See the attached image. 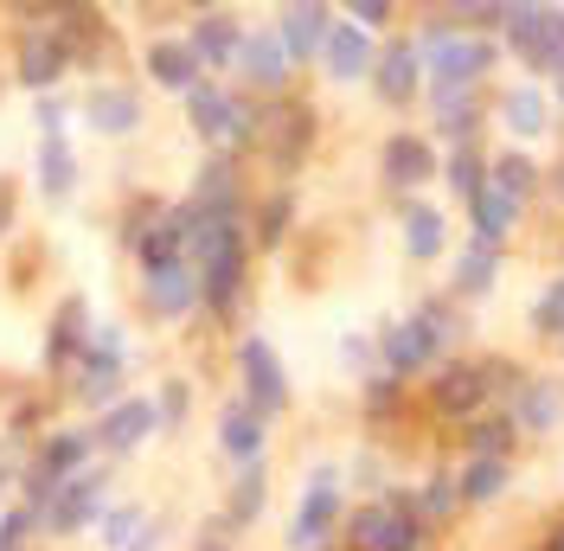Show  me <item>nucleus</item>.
I'll return each mask as SVG.
<instances>
[{"instance_id": "obj_1", "label": "nucleus", "mask_w": 564, "mask_h": 551, "mask_svg": "<svg viewBox=\"0 0 564 551\" xmlns=\"http://www.w3.org/2000/svg\"><path fill=\"white\" fill-rule=\"evenodd\" d=\"M250 218H199L193 212V244L186 263L199 276V314H212L218 327H231L250 302Z\"/></svg>"}, {"instance_id": "obj_18", "label": "nucleus", "mask_w": 564, "mask_h": 551, "mask_svg": "<svg viewBox=\"0 0 564 551\" xmlns=\"http://www.w3.org/2000/svg\"><path fill=\"white\" fill-rule=\"evenodd\" d=\"M379 180H386V193H398V199H417L430 180H443L436 141L423 136V129H391L386 148H379Z\"/></svg>"}, {"instance_id": "obj_30", "label": "nucleus", "mask_w": 564, "mask_h": 551, "mask_svg": "<svg viewBox=\"0 0 564 551\" xmlns=\"http://www.w3.org/2000/svg\"><path fill=\"white\" fill-rule=\"evenodd\" d=\"M289 231H295V186L250 193V250H282Z\"/></svg>"}, {"instance_id": "obj_50", "label": "nucleus", "mask_w": 564, "mask_h": 551, "mask_svg": "<svg viewBox=\"0 0 564 551\" xmlns=\"http://www.w3.org/2000/svg\"><path fill=\"white\" fill-rule=\"evenodd\" d=\"M20 206H26V193H20V180L13 173H0V244L20 231Z\"/></svg>"}, {"instance_id": "obj_46", "label": "nucleus", "mask_w": 564, "mask_h": 551, "mask_svg": "<svg viewBox=\"0 0 564 551\" xmlns=\"http://www.w3.org/2000/svg\"><path fill=\"white\" fill-rule=\"evenodd\" d=\"M359 404H366V423H386V417H398V404H404V385L391 379V372H372V379L359 385Z\"/></svg>"}, {"instance_id": "obj_16", "label": "nucleus", "mask_w": 564, "mask_h": 551, "mask_svg": "<svg viewBox=\"0 0 564 551\" xmlns=\"http://www.w3.org/2000/svg\"><path fill=\"white\" fill-rule=\"evenodd\" d=\"M231 90L250 97V104H276L295 90V65H289V52L276 45L270 26H250L245 45H238V65H231Z\"/></svg>"}, {"instance_id": "obj_9", "label": "nucleus", "mask_w": 564, "mask_h": 551, "mask_svg": "<svg viewBox=\"0 0 564 551\" xmlns=\"http://www.w3.org/2000/svg\"><path fill=\"white\" fill-rule=\"evenodd\" d=\"M180 109H186V129L206 141V154H238V161H250L257 104H250V97H238L225 77H206L193 97H180Z\"/></svg>"}, {"instance_id": "obj_57", "label": "nucleus", "mask_w": 564, "mask_h": 551, "mask_svg": "<svg viewBox=\"0 0 564 551\" xmlns=\"http://www.w3.org/2000/svg\"><path fill=\"white\" fill-rule=\"evenodd\" d=\"M558 104H564V77H558Z\"/></svg>"}, {"instance_id": "obj_28", "label": "nucleus", "mask_w": 564, "mask_h": 551, "mask_svg": "<svg viewBox=\"0 0 564 551\" xmlns=\"http://www.w3.org/2000/svg\"><path fill=\"white\" fill-rule=\"evenodd\" d=\"M263 449H270V423L250 411L245 398H231V404L218 411V455H225L231 468H250V462H263Z\"/></svg>"}, {"instance_id": "obj_10", "label": "nucleus", "mask_w": 564, "mask_h": 551, "mask_svg": "<svg viewBox=\"0 0 564 551\" xmlns=\"http://www.w3.org/2000/svg\"><path fill=\"white\" fill-rule=\"evenodd\" d=\"M340 526H347V468L321 462L289 514V551H334Z\"/></svg>"}, {"instance_id": "obj_39", "label": "nucleus", "mask_w": 564, "mask_h": 551, "mask_svg": "<svg viewBox=\"0 0 564 551\" xmlns=\"http://www.w3.org/2000/svg\"><path fill=\"white\" fill-rule=\"evenodd\" d=\"M494 276H500V250H488V244H462V257H456V302H475V295H488L494 289Z\"/></svg>"}, {"instance_id": "obj_44", "label": "nucleus", "mask_w": 564, "mask_h": 551, "mask_svg": "<svg viewBox=\"0 0 564 551\" xmlns=\"http://www.w3.org/2000/svg\"><path fill=\"white\" fill-rule=\"evenodd\" d=\"M148 398H154V417H161V436L186 430V417H193V379H180V372H174V379L154 385Z\"/></svg>"}, {"instance_id": "obj_27", "label": "nucleus", "mask_w": 564, "mask_h": 551, "mask_svg": "<svg viewBox=\"0 0 564 551\" xmlns=\"http://www.w3.org/2000/svg\"><path fill=\"white\" fill-rule=\"evenodd\" d=\"M379 65V45L372 33H359L352 20H334V33H327V52H321V77L327 84H366Z\"/></svg>"}, {"instance_id": "obj_34", "label": "nucleus", "mask_w": 564, "mask_h": 551, "mask_svg": "<svg viewBox=\"0 0 564 551\" xmlns=\"http://www.w3.org/2000/svg\"><path fill=\"white\" fill-rule=\"evenodd\" d=\"M494 109H500V122L520 141H539L552 129V104H545V90H532V84H507V90L494 97Z\"/></svg>"}, {"instance_id": "obj_38", "label": "nucleus", "mask_w": 564, "mask_h": 551, "mask_svg": "<svg viewBox=\"0 0 564 551\" xmlns=\"http://www.w3.org/2000/svg\"><path fill=\"white\" fill-rule=\"evenodd\" d=\"M161 212H167V199H161V193H129V199H122V218H116V244H122V257H135L141 244L154 238Z\"/></svg>"}, {"instance_id": "obj_48", "label": "nucleus", "mask_w": 564, "mask_h": 551, "mask_svg": "<svg viewBox=\"0 0 564 551\" xmlns=\"http://www.w3.org/2000/svg\"><path fill=\"white\" fill-rule=\"evenodd\" d=\"M532 327H539L545 341L564 346V276L558 282H545V295H539V309H532Z\"/></svg>"}, {"instance_id": "obj_6", "label": "nucleus", "mask_w": 564, "mask_h": 551, "mask_svg": "<svg viewBox=\"0 0 564 551\" xmlns=\"http://www.w3.org/2000/svg\"><path fill=\"white\" fill-rule=\"evenodd\" d=\"M122 398H129V327H122V321H97L84 359L70 366V379H65V404L97 423V417H104L109 404H122Z\"/></svg>"}, {"instance_id": "obj_42", "label": "nucleus", "mask_w": 564, "mask_h": 551, "mask_svg": "<svg viewBox=\"0 0 564 551\" xmlns=\"http://www.w3.org/2000/svg\"><path fill=\"white\" fill-rule=\"evenodd\" d=\"M148 507H141V500H116V507H109L104 514V526H97V545L104 551H129L141 539V526H148Z\"/></svg>"}, {"instance_id": "obj_37", "label": "nucleus", "mask_w": 564, "mask_h": 551, "mask_svg": "<svg viewBox=\"0 0 564 551\" xmlns=\"http://www.w3.org/2000/svg\"><path fill=\"white\" fill-rule=\"evenodd\" d=\"M513 443H520V430H513L507 411H481L475 423H462V455H500V462H513Z\"/></svg>"}, {"instance_id": "obj_55", "label": "nucleus", "mask_w": 564, "mask_h": 551, "mask_svg": "<svg viewBox=\"0 0 564 551\" xmlns=\"http://www.w3.org/2000/svg\"><path fill=\"white\" fill-rule=\"evenodd\" d=\"M545 551H564V519H552V532H545Z\"/></svg>"}, {"instance_id": "obj_40", "label": "nucleus", "mask_w": 564, "mask_h": 551, "mask_svg": "<svg viewBox=\"0 0 564 551\" xmlns=\"http://www.w3.org/2000/svg\"><path fill=\"white\" fill-rule=\"evenodd\" d=\"M443 180H449V193H456L462 206H475L481 193H488V154L468 141V148H449V161H443Z\"/></svg>"}, {"instance_id": "obj_20", "label": "nucleus", "mask_w": 564, "mask_h": 551, "mask_svg": "<svg viewBox=\"0 0 564 551\" xmlns=\"http://www.w3.org/2000/svg\"><path fill=\"white\" fill-rule=\"evenodd\" d=\"M90 430H97V455L116 468V462L141 455V449L161 436V417H154V398H148V391H129V398H122V404H109Z\"/></svg>"}, {"instance_id": "obj_26", "label": "nucleus", "mask_w": 564, "mask_h": 551, "mask_svg": "<svg viewBox=\"0 0 564 551\" xmlns=\"http://www.w3.org/2000/svg\"><path fill=\"white\" fill-rule=\"evenodd\" d=\"M334 7H321V0H295V7H282L276 13V45L289 52V65L302 71V65H321V52H327V33H334Z\"/></svg>"}, {"instance_id": "obj_17", "label": "nucleus", "mask_w": 564, "mask_h": 551, "mask_svg": "<svg viewBox=\"0 0 564 551\" xmlns=\"http://www.w3.org/2000/svg\"><path fill=\"white\" fill-rule=\"evenodd\" d=\"M507 45H513V58L539 77H564V7H513V20H507Z\"/></svg>"}, {"instance_id": "obj_35", "label": "nucleus", "mask_w": 564, "mask_h": 551, "mask_svg": "<svg viewBox=\"0 0 564 551\" xmlns=\"http://www.w3.org/2000/svg\"><path fill=\"white\" fill-rule=\"evenodd\" d=\"M507 482H513V462H500V455H462V468H456L462 507H488V500H500Z\"/></svg>"}, {"instance_id": "obj_51", "label": "nucleus", "mask_w": 564, "mask_h": 551, "mask_svg": "<svg viewBox=\"0 0 564 551\" xmlns=\"http://www.w3.org/2000/svg\"><path fill=\"white\" fill-rule=\"evenodd\" d=\"M20 462H26V449L0 443V514H7V507H13V494H20Z\"/></svg>"}, {"instance_id": "obj_41", "label": "nucleus", "mask_w": 564, "mask_h": 551, "mask_svg": "<svg viewBox=\"0 0 564 551\" xmlns=\"http://www.w3.org/2000/svg\"><path fill=\"white\" fill-rule=\"evenodd\" d=\"M513 218H520V212L507 206L500 193H481V199L468 206V238L488 244V250H500V244H507V231H513Z\"/></svg>"}, {"instance_id": "obj_36", "label": "nucleus", "mask_w": 564, "mask_h": 551, "mask_svg": "<svg viewBox=\"0 0 564 551\" xmlns=\"http://www.w3.org/2000/svg\"><path fill=\"white\" fill-rule=\"evenodd\" d=\"M539 180H545V173L532 168L520 148H507V154H494V161H488V193H500L513 212H520L532 193H539Z\"/></svg>"}, {"instance_id": "obj_23", "label": "nucleus", "mask_w": 564, "mask_h": 551, "mask_svg": "<svg viewBox=\"0 0 564 551\" xmlns=\"http://www.w3.org/2000/svg\"><path fill=\"white\" fill-rule=\"evenodd\" d=\"M33 186L45 212H65L84 186V161H77V141L70 136H33Z\"/></svg>"}, {"instance_id": "obj_25", "label": "nucleus", "mask_w": 564, "mask_h": 551, "mask_svg": "<svg viewBox=\"0 0 564 551\" xmlns=\"http://www.w3.org/2000/svg\"><path fill=\"white\" fill-rule=\"evenodd\" d=\"M366 84H372V97L386 109H411L423 97V45L411 33L386 39V45H379V65H372Z\"/></svg>"}, {"instance_id": "obj_3", "label": "nucleus", "mask_w": 564, "mask_h": 551, "mask_svg": "<svg viewBox=\"0 0 564 551\" xmlns=\"http://www.w3.org/2000/svg\"><path fill=\"white\" fill-rule=\"evenodd\" d=\"M104 455H97V430L90 423H52L45 436L26 443V462H20V507H33L45 514L52 507V494L70 482V475H84V468H97Z\"/></svg>"}, {"instance_id": "obj_14", "label": "nucleus", "mask_w": 564, "mask_h": 551, "mask_svg": "<svg viewBox=\"0 0 564 551\" xmlns=\"http://www.w3.org/2000/svg\"><path fill=\"white\" fill-rule=\"evenodd\" d=\"M77 122L97 141H129L148 129V97H141V84H129V77H97V84L77 90Z\"/></svg>"}, {"instance_id": "obj_7", "label": "nucleus", "mask_w": 564, "mask_h": 551, "mask_svg": "<svg viewBox=\"0 0 564 551\" xmlns=\"http://www.w3.org/2000/svg\"><path fill=\"white\" fill-rule=\"evenodd\" d=\"M315 141H321V109L308 104L302 90H289V97H276V104H257V136H250V154L276 173V186H289V173L308 168Z\"/></svg>"}, {"instance_id": "obj_56", "label": "nucleus", "mask_w": 564, "mask_h": 551, "mask_svg": "<svg viewBox=\"0 0 564 551\" xmlns=\"http://www.w3.org/2000/svg\"><path fill=\"white\" fill-rule=\"evenodd\" d=\"M545 186H552V193H558V199H564V161H558V168H552V173H545Z\"/></svg>"}, {"instance_id": "obj_19", "label": "nucleus", "mask_w": 564, "mask_h": 551, "mask_svg": "<svg viewBox=\"0 0 564 551\" xmlns=\"http://www.w3.org/2000/svg\"><path fill=\"white\" fill-rule=\"evenodd\" d=\"M135 302L148 321L180 327L199 314V276H193V263H148V270H135Z\"/></svg>"}, {"instance_id": "obj_21", "label": "nucleus", "mask_w": 564, "mask_h": 551, "mask_svg": "<svg viewBox=\"0 0 564 551\" xmlns=\"http://www.w3.org/2000/svg\"><path fill=\"white\" fill-rule=\"evenodd\" d=\"M186 206L199 218H250V186H245V161L238 154H206L193 173Z\"/></svg>"}, {"instance_id": "obj_53", "label": "nucleus", "mask_w": 564, "mask_h": 551, "mask_svg": "<svg viewBox=\"0 0 564 551\" xmlns=\"http://www.w3.org/2000/svg\"><path fill=\"white\" fill-rule=\"evenodd\" d=\"M340 20H352L359 33H379V26L391 20V0H352V7L340 13Z\"/></svg>"}, {"instance_id": "obj_47", "label": "nucleus", "mask_w": 564, "mask_h": 551, "mask_svg": "<svg viewBox=\"0 0 564 551\" xmlns=\"http://www.w3.org/2000/svg\"><path fill=\"white\" fill-rule=\"evenodd\" d=\"M70 116H77V97H70V90L33 97V129L39 136H70Z\"/></svg>"}, {"instance_id": "obj_8", "label": "nucleus", "mask_w": 564, "mask_h": 551, "mask_svg": "<svg viewBox=\"0 0 564 551\" xmlns=\"http://www.w3.org/2000/svg\"><path fill=\"white\" fill-rule=\"evenodd\" d=\"M430 526L417 514L411 487H386L379 500H359L340 526V551H423Z\"/></svg>"}, {"instance_id": "obj_15", "label": "nucleus", "mask_w": 564, "mask_h": 551, "mask_svg": "<svg viewBox=\"0 0 564 551\" xmlns=\"http://www.w3.org/2000/svg\"><path fill=\"white\" fill-rule=\"evenodd\" d=\"M90 327H97V309H90V295L84 289H65L52 314H45V341H39V372L52 385L70 379V366L84 359V346H90Z\"/></svg>"}, {"instance_id": "obj_33", "label": "nucleus", "mask_w": 564, "mask_h": 551, "mask_svg": "<svg viewBox=\"0 0 564 551\" xmlns=\"http://www.w3.org/2000/svg\"><path fill=\"white\" fill-rule=\"evenodd\" d=\"M430 109H436V136L449 141V148H468V141L481 136L488 97L481 90H449V97H430Z\"/></svg>"}, {"instance_id": "obj_2", "label": "nucleus", "mask_w": 564, "mask_h": 551, "mask_svg": "<svg viewBox=\"0 0 564 551\" xmlns=\"http://www.w3.org/2000/svg\"><path fill=\"white\" fill-rule=\"evenodd\" d=\"M70 77H77V52L58 26V0H20L7 33V84H20L26 97H52Z\"/></svg>"}, {"instance_id": "obj_29", "label": "nucleus", "mask_w": 564, "mask_h": 551, "mask_svg": "<svg viewBox=\"0 0 564 551\" xmlns=\"http://www.w3.org/2000/svg\"><path fill=\"white\" fill-rule=\"evenodd\" d=\"M500 411L513 417V430H520V436H545V430H558L564 398H558V385H552V379H520V385H513V398H507Z\"/></svg>"}, {"instance_id": "obj_32", "label": "nucleus", "mask_w": 564, "mask_h": 551, "mask_svg": "<svg viewBox=\"0 0 564 551\" xmlns=\"http://www.w3.org/2000/svg\"><path fill=\"white\" fill-rule=\"evenodd\" d=\"M398 231H404V257L411 263H436L443 244H449V225H443V212L430 206V199H404L398 206Z\"/></svg>"}, {"instance_id": "obj_22", "label": "nucleus", "mask_w": 564, "mask_h": 551, "mask_svg": "<svg viewBox=\"0 0 564 551\" xmlns=\"http://www.w3.org/2000/svg\"><path fill=\"white\" fill-rule=\"evenodd\" d=\"M141 77H148L161 97H193V90L206 84V65H199V52L186 45V33H154L141 45Z\"/></svg>"}, {"instance_id": "obj_31", "label": "nucleus", "mask_w": 564, "mask_h": 551, "mask_svg": "<svg viewBox=\"0 0 564 551\" xmlns=\"http://www.w3.org/2000/svg\"><path fill=\"white\" fill-rule=\"evenodd\" d=\"M263 507H270V462H250V468L231 475L225 500H218V519H225L231 532H250V526L263 519Z\"/></svg>"}, {"instance_id": "obj_4", "label": "nucleus", "mask_w": 564, "mask_h": 551, "mask_svg": "<svg viewBox=\"0 0 564 551\" xmlns=\"http://www.w3.org/2000/svg\"><path fill=\"white\" fill-rule=\"evenodd\" d=\"M513 385H520V372L507 359H443L423 385V404H430V417L462 430L481 411H494V398H513Z\"/></svg>"}, {"instance_id": "obj_12", "label": "nucleus", "mask_w": 564, "mask_h": 551, "mask_svg": "<svg viewBox=\"0 0 564 551\" xmlns=\"http://www.w3.org/2000/svg\"><path fill=\"white\" fill-rule=\"evenodd\" d=\"M372 346H379V372H391L398 385H411V379H430L443 359H449V346H443V334L423 321L417 309L411 314H398V321H386L379 334H372Z\"/></svg>"}, {"instance_id": "obj_24", "label": "nucleus", "mask_w": 564, "mask_h": 551, "mask_svg": "<svg viewBox=\"0 0 564 551\" xmlns=\"http://www.w3.org/2000/svg\"><path fill=\"white\" fill-rule=\"evenodd\" d=\"M245 33H250V26L238 20V13H231V7H193V20H186V45L199 52L206 77H231Z\"/></svg>"}, {"instance_id": "obj_11", "label": "nucleus", "mask_w": 564, "mask_h": 551, "mask_svg": "<svg viewBox=\"0 0 564 551\" xmlns=\"http://www.w3.org/2000/svg\"><path fill=\"white\" fill-rule=\"evenodd\" d=\"M116 507V468L97 462V468H84V475H70L58 494H52V507H45V539H84V532H97L104 514Z\"/></svg>"}, {"instance_id": "obj_43", "label": "nucleus", "mask_w": 564, "mask_h": 551, "mask_svg": "<svg viewBox=\"0 0 564 551\" xmlns=\"http://www.w3.org/2000/svg\"><path fill=\"white\" fill-rule=\"evenodd\" d=\"M417 514H423V526H443V519H456V514H462L456 468H436V475L417 487Z\"/></svg>"}, {"instance_id": "obj_5", "label": "nucleus", "mask_w": 564, "mask_h": 551, "mask_svg": "<svg viewBox=\"0 0 564 551\" xmlns=\"http://www.w3.org/2000/svg\"><path fill=\"white\" fill-rule=\"evenodd\" d=\"M423 97H449V90H481L488 71L500 65V45L449 26V13H436L423 26Z\"/></svg>"}, {"instance_id": "obj_52", "label": "nucleus", "mask_w": 564, "mask_h": 551, "mask_svg": "<svg viewBox=\"0 0 564 551\" xmlns=\"http://www.w3.org/2000/svg\"><path fill=\"white\" fill-rule=\"evenodd\" d=\"M186 551H238V532H231V526H225V519L212 514L206 526H199V532H193V539H186Z\"/></svg>"}, {"instance_id": "obj_45", "label": "nucleus", "mask_w": 564, "mask_h": 551, "mask_svg": "<svg viewBox=\"0 0 564 551\" xmlns=\"http://www.w3.org/2000/svg\"><path fill=\"white\" fill-rule=\"evenodd\" d=\"M39 539H45V519H39L33 507H20V500H13V507L0 514V551H33Z\"/></svg>"}, {"instance_id": "obj_54", "label": "nucleus", "mask_w": 564, "mask_h": 551, "mask_svg": "<svg viewBox=\"0 0 564 551\" xmlns=\"http://www.w3.org/2000/svg\"><path fill=\"white\" fill-rule=\"evenodd\" d=\"M161 539H167V519H148V526H141V539L129 551H161Z\"/></svg>"}, {"instance_id": "obj_13", "label": "nucleus", "mask_w": 564, "mask_h": 551, "mask_svg": "<svg viewBox=\"0 0 564 551\" xmlns=\"http://www.w3.org/2000/svg\"><path fill=\"white\" fill-rule=\"evenodd\" d=\"M238 398H245L263 423H276V417L295 404L289 366H282V353H276L270 334H245V341H238Z\"/></svg>"}, {"instance_id": "obj_49", "label": "nucleus", "mask_w": 564, "mask_h": 551, "mask_svg": "<svg viewBox=\"0 0 564 551\" xmlns=\"http://www.w3.org/2000/svg\"><path fill=\"white\" fill-rule=\"evenodd\" d=\"M417 314L430 321V327H436V334H443V346H456V341H462V309L449 302V295H423Z\"/></svg>"}]
</instances>
